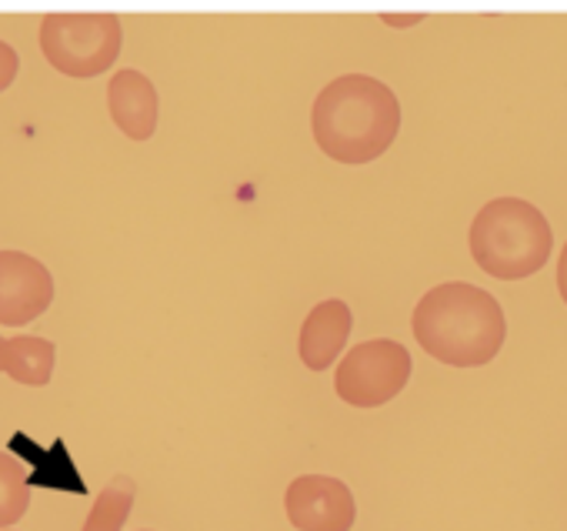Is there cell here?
I'll list each match as a JSON object with an SVG mask.
<instances>
[{
  "mask_svg": "<svg viewBox=\"0 0 567 531\" xmlns=\"http://www.w3.org/2000/svg\"><path fill=\"white\" fill-rule=\"evenodd\" d=\"M284 508L298 531H351L358 518L354 494L328 474H301L288 484Z\"/></svg>",
  "mask_w": 567,
  "mask_h": 531,
  "instance_id": "obj_7",
  "label": "cell"
},
{
  "mask_svg": "<svg viewBox=\"0 0 567 531\" xmlns=\"http://www.w3.org/2000/svg\"><path fill=\"white\" fill-rule=\"evenodd\" d=\"M121 21L114 14H51L41 21V51L68 78H97L121 54Z\"/></svg>",
  "mask_w": 567,
  "mask_h": 531,
  "instance_id": "obj_4",
  "label": "cell"
},
{
  "mask_svg": "<svg viewBox=\"0 0 567 531\" xmlns=\"http://www.w3.org/2000/svg\"><path fill=\"white\" fill-rule=\"evenodd\" d=\"M557 292H560V298H564V305H567V244H564L560 261H557Z\"/></svg>",
  "mask_w": 567,
  "mask_h": 531,
  "instance_id": "obj_15",
  "label": "cell"
},
{
  "mask_svg": "<svg viewBox=\"0 0 567 531\" xmlns=\"http://www.w3.org/2000/svg\"><path fill=\"white\" fill-rule=\"evenodd\" d=\"M411 378V355L391 338L364 341L344 355L334 375L338 398L351 408H381L394 401Z\"/></svg>",
  "mask_w": 567,
  "mask_h": 531,
  "instance_id": "obj_5",
  "label": "cell"
},
{
  "mask_svg": "<svg viewBox=\"0 0 567 531\" xmlns=\"http://www.w3.org/2000/svg\"><path fill=\"white\" fill-rule=\"evenodd\" d=\"M54 302L48 264L24 251H0V325L21 328L38 321Z\"/></svg>",
  "mask_w": 567,
  "mask_h": 531,
  "instance_id": "obj_6",
  "label": "cell"
},
{
  "mask_svg": "<svg viewBox=\"0 0 567 531\" xmlns=\"http://www.w3.org/2000/svg\"><path fill=\"white\" fill-rule=\"evenodd\" d=\"M54 341L38 335L0 338V375L14 378L18 385L44 388L54 375Z\"/></svg>",
  "mask_w": 567,
  "mask_h": 531,
  "instance_id": "obj_10",
  "label": "cell"
},
{
  "mask_svg": "<svg viewBox=\"0 0 567 531\" xmlns=\"http://www.w3.org/2000/svg\"><path fill=\"white\" fill-rule=\"evenodd\" d=\"M18 71H21V58L11 44L0 41V94H4L14 81H18Z\"/></svg>",
  "mask_w": 567,
  "mask_h": 531,
  "instance_id": "obj_13",
  "label": "cell"
},
{
  "mask_svg": "<svg viewBox=\"0 0 567 531\" xmlns=\"http://www.w3.org/2000/svg\"><path fill=\"white\" fill-rule=\"evenodd\" d=\"M351 328H354V315H351V308H348L341 298L321 302V305L308 315V321H305V328H301V345H298V351H301L305 368H311V371H328V368L341 358V351H344V345H348V338H351Z\"/></svg>",
  "mask_w": 567,
  "mask_h": 531,
  "instance_id": "obj_9",
  "label": "cell"
},
{
  "mask_svg": "<svg viewBox=\"0 0 567 531\" xmlns=\"http://www.w3.org/2000/svg\"><path fill=\"white\" fill-rule=\"evenodd\" d=\"M417 345L451 368H481L497 358L507 321L494 295L467 282L431 288L411 318Z\"/></svg>",
  "mask_w": 567,
  "mask_h": 531,
  "instance_id": "obj_2",
  "label": "cell"
},
{
  "mask_svg": "<svg viewBox=\"0 0 567 531\" xmlns=\"http://www.w3.org/2000/svg\"><path fill=\"white\" fill-rule=\"evenodd\" d=\"M107 111L131 141H151L161 114L157 88L141 71H117L107 88Z\"/></svg>",
  "mask_w": 567,
  "mask_h": 531,
  "instance_id": "obj_8",
  "label": "cell"
},
{
  "mask_svg": "<svg viewBox=\"0 0 567 531\" xmlns=\"http://www.w3.org/2000/svg\"><path fill=\"white\" fill-rule=\"evenodd\" d=\"M31 508V471L14 455L0 451V528L18 524Z\"/></svg>",
  "mask_w": 567,
  "mask_h": 531,
  "instance_id": "obj_12",
  "label": "cell"
},
{
  "mask_svg": "<svg viewBox=\"0 0 567 531\" xmlns=\"http://www.w3.org/2000/svg\"><path fill=\"white\" fill-rule=\"evenodd\" d=\"M554 247L547 217L524 197L487 201L471 224V254L477 268L501 282L537 275Z\"/></svg>",
  "mask_w": 567,
  "mask_h": 531,
  "instance_id": "obj_3",
  "label": "cell"
},
{
  "mask_svg": "<svg viewBox=\"0 0 567 531\" xmlns=\"http://www.w3.org/2000/svg\"><path fill=\"white\" fill-rule=\"evenodd\" d=\"M0 531H14V528H0Z\"/></svg>",
  "mask_w": 567,
  "mask_h": 531,
  "instance_id": "obj_16",
  "label": "cell"
},
{
  "mask_svg": "<svg viewBox=\"0 0 567 531\" xmlns=\"http://www.w3.org/2000/svg\"><path fill=\"white\" fill-rule=\"evenodd\" d=\"M311 127L331 161L371 164L398 141L401 101L378 78L344 74L318 94Z\"/></svg>",
  "mask_w": 567,
  "mask_h": 531,
  "instance_id": "obj_1",
  "label": "cell"
},
{
  "mask_svg": "<svg viewBox=\"0 0 567 531\" xmlns=\"http://www.w3.org/2000/svg\"><path fill=\"white\" fill-rule=\"evenodd\" d=\"M134 498H137L134 478H127V474L111 478L107 488L97 494V501H94V508H91L81 531H124V521L131 518Z\"/></svg>",
  "mask_w": 567,
  "mask_h": 531,
  "instance_id": "obj_11",
  "label": "cell"
},
{
  "mask_svg": "<svg viewBox=\"0 0 567 531\" xmlns=\"http://www.w3.org/2000/svg\"><path fill=\"white\" fill-rule=\"evenodd\" d=\"M381 21H384L388 28H414V24H421L424 18H421V14H381Z\"/></svg>",
  "mask_w": 567,
  "mask_h": 531,
  "instance_id": "obj_14",
  "label": "cell"
}]
</instances>
